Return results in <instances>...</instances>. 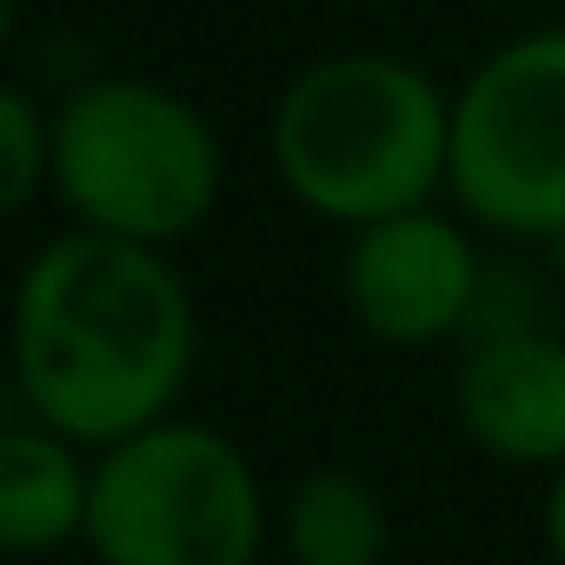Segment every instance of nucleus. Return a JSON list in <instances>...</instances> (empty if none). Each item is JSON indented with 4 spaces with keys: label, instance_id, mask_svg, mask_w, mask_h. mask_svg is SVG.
Segmentation results:
<instances>
[{
    "label": "nucleus",
    "instance_id": "1",
    "mask_svg": "<svg viewBox=\"0 0 565 565\" xmlns=\"http://www.w3.org/2000/svg\"><path fill=\"white\" fill-rule=\"evenodd\" d=\"M200 360V313L167 246L54 233L14 279L8 366L28 419L100 452L167 419Z\"/></svg>",
    "mask_w": 565,
    "mask_h": 565
},
{
    "label": "nucleus",
    "instance_id": "2",
    "mask_svg": "<svg viewBox=\"0 0 565 565\" xmlns=\"http://www.w3.org/2000/svg\"><path fill=\"white\" fill-rule=\"evenodd\" d=\"M266 153L313 220L360 233L446 193L452 87L386 47L327 54L273 100Z\"/></svg>",
    "mask_w": 565,
    "mask_h": 565
},
{
    "label": "nucleus",
    "instance_id": "3",
    "mask_svg": "<svg viewBox=\"0 0 565 565\" xmlns=\"http://www.w3.org/2000/svg\"><path fill=\"white\" fill-rule=\"evenodd\" d=\"M47 186L74 226L173 246L200 233L226 186V147L213 120L167 81L100 74L47 114Z\"/></svg>",
    "mask_w": 565,
    "mask_h": 565
},
{
    "label": "nucleus",
    "instance_id": "4",
    "mask_svg": "<svg viewBox=\"0 0 565 565\" xmlns=\"http://www.w3.org/2000/svg\"><path fill=\"white\" fill-rule=\"evenodd\" d=\"M266 539V486L226 433L167 413L94 452L81 545L100 565H259Z\"/></svg>",
    "mask_w": 565,
    "mask_h": 565
},
{
    "label": "nucleus",
    "instance_id": "5",
    "mask_svg": "<svg viewBox=\"0 0 565 565\" xmlns=\"http://www.w3.org/2000/svg\"><path fill=\"white\" fill-rule=\"evenodd\" d=\"M446 200L499 239H565V28H525L452 87Z\"/></svg>",
    "mask_w": 565,
    "mask_h": 565
},
{
    "label": "nucleus",
    "instance_id": "6",
    "mask_svg": "<svg viewBox=\"0 0 565 565\" xmlns=\"http://www.w3.org/2000/svg\"><path fill=\"white\" fill-rule=\"evenodd\" d=\"M472 233L479 226L466 213H446L439 200L360 226L340 266L353 327L393 353H426L459 340L486 307V259Z\"/></svg>",
    "mask_w": 565,
    "mask_h": 565
},
{
    "label": "nucleus",
    "instance_id": "7",
    "mask_svg": "<svg viewBox=\"0 0 565 565\" xmlns=\"http://www.w3.org/2000/svg\"><path fill=\"white\" fill-rule=\"evenodd\" d=\"M452 413L486 459L512 472H558L565 466V333L532 320L472 333L452 380Z\"/></svg>",
    "mask_w": 565,
    "mask_h": 565
},
{
    "label": "nucleus",
    "instance_id": "8",
    "mask_svg": "<svg viewBox=\"0 0 565 565\" xmlns=\"http://www.w3.org/2000/svg\"><path fill=\"white\" fill-rule=\"evenodd\" d=\"M87 479H94V459L67 433H54L41 419L0 426V552L47 558V552L81 545Z\"/></svg>",
    "mask_w": 565,
    "mask_h": 565
},
{
    "label": "nucleus",
    "instance_id": "9",
    "mask_svg": "<svg viewBox=\"0 0 565 565\" xmlns=\"http://www.w3.org/2000/svg\"><path fill=\"white\" fill-rule=\"evenodd\" d=\"M273 539L287 552V565H386L393 519L373 479L347 466H320L279 499Z\"/></svg>",
    "mask_w": 565,
    "mask_h": 565
},
{
    "label": "nucleus",
    "instance_id": "10",
    "mask_svg": "<svg viewBox=\"0 0 565 565\" xmlns=\"http://www.w3.org/2000/svg\"><path fill=\"white\" fill-rule=\"evenodd\" d=\"M47 167H54L47 114L34 107L28 87L0 81V226L34 206V193L47 186Z\"/></svg>",
    "mask_w": 565,
    "mask_h": 565
},
{
    "label": "nucleus",
    "instance_id": "11",
    "mask_svg": "<svg viewBox=\"0 0 565 565\" xmlns=\"http://www.w3.org/2000/svg\"><path fill=\"white\" fill-rule=\"evenodd\" d=\"M539 539H545V558L565 565V466L545 472V499H539Z\"/></svg>",
    "mask_w": 565,
    "mask_h": 565
},
{
    "label": "nucleus",
    "instance_id": "12",
    "mask_svg": "<svg viewBox=\"0 0 565 565\" xmlns=\"http://www.w3.org/2000/svg\"><path fill=\"white\" fill-rule=\"evenodd\" d=\"M8 41H14V0H0V54H8Z\"/></svg>",
    "mask_w": 565,
    "mask_h": 565
}]
</instances>
